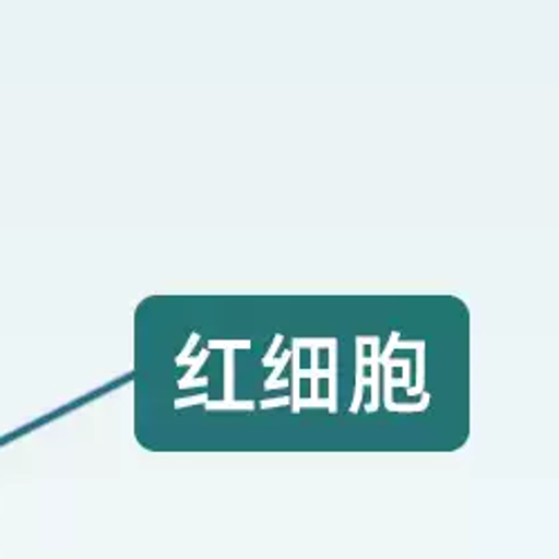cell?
<instances>
[{"mask_svg": "<svg viewBox=\"0 0 559 559\" xmlns=\"http://www.w3.org/2000/svg\"><path fill=\"white\" fill-rule=\"evenodd\" d=\"M211 407H253V403H209V409Z\"/></svg>", "mask_w": 559, "mask_h": 559, "instance_id": "cell-1", "label": "cell"}]
</instances>
